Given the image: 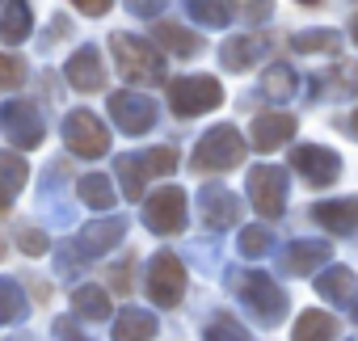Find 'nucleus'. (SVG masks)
I'll list each match as a JSON object with an SVG mask.
<instances>
[{
	"label": "nucleus",
	"instance_id": "nucleus-1",
	"mask_svg": "<svg viewBox=\"0 0 358 341\" xmlns=\"http://www.w3.org/2000/svg\"><path fill=\"white\" fill-rule=\"evenodd\" d=\"M232 291L241 295V303L257 316V324H278L287 316V295L278 291V282L262 270H232Z\"/></svg>",
	"mask_w": 358,
	"mask_h": 341
},
{
	"label": "nucleus",
	"instance_id": "nucleus-2",
	"mask_svg": "<svg viewBox=\"0 0 358 341\" xmlns=\"http://www.w3.org/2000/svg\"><path fill=\"white\" fill-rule=\"evenodd\" d=\"M110 51H114V59L131 85H160L164 80V59H160L156 43L118 30V34H110Z\"/></svg>",
	"mask_w": 358,
	"mask_h": 341
},
{
	"label": "nucleus",
	"instance_id": "nucleus-3",
	"mask_svg": "<svg viewBox=\"0 0 358 341\" xmlns=\"http://www.w3.org/2000/svg\"><path fill=\"white\" fill-rule=\"evenodd\" d=\"M241 160H245V139L236 135V126H211L190 156V164L199 173H228Z\"/></svg>",
	"mask_w": 358,
	"mask_h": 341
},
{
	"label": "nucleus",
	"instance_id": "nucleus-4",
	"mask_svg": "<svg viewBox=\"0 0 358 341\" xmlns=\"http://www.w3.org/2000/svg\"><path fill=\"white\" fill-rule=\"evenodd\" d=\"M224 101V89L215 76H182L169 85V106L177 118H199V114H211L215 106Z\"/></svg>",
	"mask_w": 358,
	"mask_h": 341
},
{
	"label": "nucleus",
	"instance_id": "nucleus-5",
	"mask_svg": "<svg viewBox=\"0 0 358 341\" xmlns=\"http://www.w3.org/2000/svg\"><path fill=\"white\" fill-rule=\"evenodd\" d=\"M148 295L160 307H177V303H182V295H186V270H182V261H177L173 253H156L148 261Z\"/></svg>",
	"mask_w": 358,
	"mask_h": 341
},
{
	"label": "nucleus",
	"instance_id": "nucleus-6",
	"mask_svg": "<svg viewBox=\"0 0 358 341\" xmlns=\"http://www.w3.org/2000/svg\"><path fill=\"white\" fill-rule=\"evenodd\" d=\"M64 143H68L76 156H85V160L110 152V135H106L101 118L89 114V110H72V114L64 118Z\"/></svg>",
	"mask_w": 358,
	"mask_h": 341
},
{
	"label": "nucleus",
	"instance_id": "nucleus-7",
	"mask_svg": "<svg viewBox=\"0 0 358 341\" xmlns=\"http://www.w3.org/2000/svg\"><path fill=\"white\" fill-rule=\"evenodd\" d=\"M143 224L160 236H177L186 228V194L177 190V186H164L156 190L148 203H143Z\"/></svg>",
	"mask_w": 358,
	"mask_h": 341
},
{
	"label": "nucleus",
	"instance_id": "nucleus-8",
	"mask_svg": "<svg viewBox=\"0 0 358 341\" xmlns=\"http://www.w3.org/2000/svg\"><path fill=\"white\" fill-rule=\"evenodd\" d=\"M249 198H253V207L266 219H278L282 215V203H287V168L257 164L253 173H249Z\"/></svg>",
	"mask_w": 358,
	"mask_h": 341
},
{
	"label": "nucleus",
	"instance_id": "nucleus-9",
	"mask_svg": "<svg viewBox=\"0 0 358 341\" xmlns=\"http://www.w3.org/2000/svg\"><path fill=\"white\" fill-rule=\"evenodd\" d=\"M0 122H5V131H9V139L22 147V152H30V147H38L43 143V118H38V106L34 101H9L5 106V114H0Z\"/></svg>",
	"mask_w": 358,
	"mask_h": 341
},
{
	"label": "nucleus",
	"instance_id": "nucleus-10",
	"mask_svg": "<svg viewBox=\"0 0 358 341\" xmlns=\"http://www.w3.org/2000/svg\"><path fill=\"white\" fill-rule=\"evenodd\" d=\"M199 211H203V224L211 232H224V228H236L241 224V198L224 186H203L199 190Z\"/></svg>",
	"mask_w": 358,
	"mask_h": 341
},
{
	"label": "nucleus",
	"instance_id": "nucleus-11",
	"mask_svg": "<svg viewBox=\"0 0 358 341\" xmlns=\"http://www.w3.org/2000/svg\"><path fill=\"white\" fill-rule=\"evenodd\" d=\"M291 168H299L303 182H312V186H329V182H337V173H341V156L329 152V147L303 143V147L291 152Z\"/></svg>",
	"mask_w": 358,
	"mask_h": 341
},
{
	"label": "nucleus",
	"instance_id": "nucleus-12",
	"mask_svg": "<svg viewBox=\"0 0 358 341\" xmlns=\"http://www.w3.org/2000/svg\"><path fill=\"white\" fill-rule=\"evenodd\" d=\"M110 118L127 131V135H143L156 122V101L143 93H114L110 97Z\"/></svg>",
	"mask_w": 358,
	"mask_h": 341
},
{
	"label": "nucleus",
	"instance_id": "nucleus-13",
	"mask_svg": "<svg viewBox=\"0 0 358 341\" xmlns=\"http://www.w3.org/2000/svg\"><path fill=\"white\" fill-rule=\"evenodd\" d=\"M64 76H68V85L80 89V93H97V89H106V64H101V51H97V47H80V51H72V59L64 64Z\"/></svg>",
	"mask_w": 358,
	"mask_h": 341
},
{
	"label": "nucleus",
	"instance_id": "nucleus-14",
	"mask_svg": "<svg viewBox=\"0 0 358 341\" xmlns=\"http://www.w3.org/2000/svg\"><path fill=\"white\" fill-rule=\"evenodd\" d=\"M122 236H127V219H122V215L97 219V224H89V228L76 236V253H80V257H101V253H110L114 245H122Z\"/></svg>",
	"mask_w": 358,
	"mask_h": 341
},
{
	"label": "nucleus",
	"instance_id": "nucleus-15",
	"mask_svg": "<svg viewBox=\"0 0 358 341\" xmlns=\"http://www.w3.org/2000/svg\"><path fill=\"white\" fill-rule=\"evenodd\" d=\"M324 261H329V245L324 240H291L282 249V257H278V270L291 274V278H299V274L320 270Z\"/></svg>",
	"mask_w": 358,
	"mask_h": 341
},
{
	"label": "nucleus",
	"instance_id": "nucleus-16",
	"mask_svg": "<svg viewBox=\"0 0 358 341\" xmlns=\"http://www.w3.org/2000/svg\"><path fill=\"white\" fill-rule=\"evenodd\" d=\"M354 291H358V278L350 266H329L320 278H316V295L324 303H337V307H354Z\"/></svg>",
	"mask_w": 358,
	"mask_h": 341
},
{
	"label": "nucleus",
	"instance_id": "nucleus-17",
	"mask_svg": "<svg viewBox=\"0 0 358 341\" xmlns=\"http://www.w3.org/2000/svg\"><path fill=\"white\" fill-rule=\"evenodd\" d=\"M291 135H295V118H291V114H257L249 139H253L257 152H274V147H282Z\"/></svg>",
	"mask_w": 358,
	"mask_h": 341
},
{
	"label": "nucleus",
	"instance_id": "nucleus-18",
	"mask_svg": "<svg viewBox=\"0 0 358 341\" xmlns=\"http://www.w3.org/2000/svg\"><path fill=\"white\" fill-rule=\"evenodd\" d=\"M312 219H316V224H320L324 232H333V236H350V232L358 228V203H354V198H333V203H316Z\"/></svg>",
	"mask_w": 358,
	"mask_h": 341
},
{
	"label": "nucleus",
	"instance_id": "nucleus-19",
	"mask_svg": "<svg viewBox=\"0 0 358 341\" xmlns=\"http://www.w3.org/2000/svg\"><path fill=\"white\" fill-rule=\"evenodd\" d=\"M262 55H266V38H262V34H232V38L224 43V51H220V59H224L228 72H245V68H253Z\"/></svg>",
	"mask_w": 358,
	"mask_h": 341
},
{
	"label": "nucleus",
	"instance_id": "nucleus-20",
	"mask_svg": "<svg viewBox=\"0 0 358 341\" xmlns=\"http://www.w3.org/2000/svg\"><path fill=\"white\" fill-rule=\"evenodd\" d=\"M26 177H30V164H26L17 152H0V211H5V207L22 194Z\"/></svg>",
	"mask_w": 358,
	"mask_h": 341
},
{
	"label": "nucleus",
	"instance_id": "nucleus-21",
	"mask_svg": "<svg viewBox=\"0 0 358 341\" xmlns=\"http://www.w3.org/2000/svg\"><path fill=\"white\" fill-rule=\"evenodd\" d=\"M156 337V316L143 307H122L114 320V341H152Z\"/></svg>",
	"mask_w": 358,
	"mask_h": 341
},
{
	"label": "nucleus",
	"instance_id": "nucleus-22",
	"mask_svg": "<svg viewBox=\"0 0 358 341\" xmlns=\"http://www.w3.org/2000/svg\"><path fill=\"white\" fill-rule=\"evenodd\" d=\"M30 30H34V13H30V5H26V0H9L5 13H0V38H5L9 47H17V43L30 38Z\"/></svg>",
	"mask_w": 358,
	"mask_h": 341
},
{
	"label": "nucleus",
	"instance_id": "nucleus-23",
	"mask_svg": "<svg viewBox=\"0 0 358 341\" xmlns=\"http://www.w3.org/2000/svg\"><path fill=\"white\" fill-rule=\"evenodd\" d=\"M295 341H337V320L324 316V312H303L295 320Z\"/></svg>",
	"mask_w": 358,
	"mask_h": 341
},
{
	"label": "nucleus",
	"instance_id": "nucleus-24",
	"mask_svg": "<svg viewBox=\"0 0 358 341\" xmlns=\"http://www.w3.org/2000/svg\"><path fill=\"white\" fill-rule=\"evenodd\" d=\"M30 316V303H26V291L22 282L13 278H0V324H17Z\"/></svg>",
	"mask_w": 358,
	"mask_h": 341
},
{
	"label": "nucleus",
	"instance_id": "nucleus-25",
	"mask_svg": "<svg viewBox=\"0 0 358 341\" xmlns=\"http://www.w3.org/2000/svg\"><path fill=\"white\" fill-rule=\"evenodd\" d=\"M152 34H156V43H160L164 51H173V55H199V51H203V43H199V38H194L190 30L173 26V22H160V26H156Z\"/></svg>",
	"mask_w": 358,
	"mask_h": 341
},
{
	"label": "nucleus",
	"instance_id": "nucleus-26",
	"mask_svg": "<svg viewBox=\"0 0 358 341\" xmlns=\"http://www.w3.org/2000/svg\"><path fill=\"white\" fill-rule=\"evenodd\" d=\"M291 93H295V72H291V64H274V68L262 72V97H266V101H291Z\"/></svg>",
	"mask_w": 358,
	"mask_h": 341
},
{
	"label": "nucleus",
	"instance_id": "nucleus-27",
	"mask_svg": "<svg viewBox=\"0 0 358 341\" xmlns=\"http://www.w3.org/2000/svg\"><path fill=\"white\" fill-rule=\"evenodd\" d=\"M291 51H299V55H316V51L337 55L341 51V34H333V30H303V34H291Z\"/></svg>",
	"mask_w": 358,
	"mask_h": 341
},
{
	"label": "nucleus",
	"instance_id": "nucleus-28",
	"mask_svg": "<svg viewBox=\"0 0 358 341\" xmlns=\"http://www.w3.org/2000/svg\"><path fill=\"white\" fill-rule=\"evenodd\" d=\"M72 303H76V316L85 320H110V295L101 286H76Z\"/></svg>",
	"mask_w": 358,
	"mask_h": 341
},
{
	"label": "nucleus",
	"instance_id": "nucleus-29",
	"mask_svg": "<svg viewBox=\"0 0 358 341\" xmlns=\"http://www.w3.org/2000/svg\"><path fill=\"white\" fill-rule=\"evenodd\" d=\"M76 190H80V198H85L93 211H110V207H114V186H110V177H101V173H85V177L76 182Z\"/></svg>",
	"mask_w": 358,
	"mask_h": 341
},
{
	"label": "nucleus",
	"instance_id": "nucleus-30",
	"mask_svg": "<svg viewBox=\"0 0 358 341\" xmlns=\"http://www.w3.org/2000/svg\"><path fill=\"white\" fill-rule=\"evenodd\" d=\"M186 13L199 22V26H211V30H224L228 26V0H182Z\"/></svg>",
	"mask_w": 358,
	"mask_h": 341
},
{
	"label": "nucleus",
	"instance_id": "nucleus-31",
	"mask_svg": "<svg viewBox=\"0 0 358 341\" xmlns=\"http://www.w3.org/2000/svg\"><path fill=\"white\" fill-rule=\"evenodd\" d=\"M118 182H122V194L131 198V203H139L143 198V182H148V173H143V164H139V156H118Z\"/></svg>",
	"mask_w": 358,
	"mask_h": 341
},
{
	"label": "nucleus",
	"instance_id": "nucleus-32",
	"mask_svg": "<svg viewBox=\"0 0 358 341\" xmlns=\"http://www.w3.org/2000/svg\"><path fill=\"white\" fill-rule=\"evenodd\" d=\"M236 245H241V257L262 261V257H270V253H274V232H270V228H245Z\"/></svg>",
	"mask_w": 358,
	"mask_h": 341
},
{
	"label": "nucleus",
	"instance_id": "nucleus-33",
	"mask_svg": "<svg viewBox=\"0 0 358 341\" xmlns=\"http://www.w3.org/2000/svg\"><path fill=\"white\" fill-rule=\"evenodd\" d=\"M139 164H143V173H148V177H164V173H173V168H177V152L164 143V147L143 152V156H139Z\"/></svg>",
	"mask_w": 358,
	"mask_h": 341
},
{
	"label": "nucleus",
	"instance_id": "nucleus-34",
	"mask_svg": "<svg viewBox=\"0 0 358 341\" xmlns=\"http://www.w3.org/2000/svg\"><path fill=\"white\" fill-rule=\"evenodd\" d=\"M203 337H207V341H253V337H249V333H245V328L232 320V316H220V320H211Z\"/></svg>",
	"mask_w": 358,
	"mask_h": 341
},
{
	"label": "nucleus",
	"instance_id": "nucleus-35",
	"mask_svg": "<svg viewBox=\"0 0 358 341\" xmlns=\"http://www.w3.org/2000/svg\"><path fill=\"white\" fill-rule=\"evenodd\" d=\"M228 13H241L245 22H266L274 13V0H232Z\"/></svg>",
	"mask_w": 358,
	"mask_h": 341
},
{
	"label": "nucleus",
	"instance_id": "nucleus-36",
	"mask_svg": "<svg viewBox=\"0 0 358 341\" xmlns=\"http://www.w3.org/2000/svg\"><path fill=\"white\" fill-rule=\"evenodd\" d=\"M26 80V64L13 59V55H0V93H9Z\"/></svg>",
	"mask_w": 358,
	"mask_h": 341
},
{
	"label": "nucleus",
	"instance_id": "nucleus-37",
	"mask_svg": "<svg viewBox=\"0 0 358 341\" xmlns=\"http://www.w3.org/2000/svg\"><path fill=\"white\" fill-rule=\"evenodd\" d=\"M17 245H22V253H30V257H43V253L51 249L47 232H38V228H26V232L17 236Z\"/></svg>",
	"mask_w": 358,
	"mask_h": 341
},
{
	"label": "nucleus",
	"instance_id": "nucleus-38",
	"mask_svg": "<svg viewBox=\"0 0 358 341\" xmlns=\"http://www.w3.org/2000/svg\"><path fill=\"white\" fill-rule=\"evenodd\" d=\"M122 5H127L135 17H160V13H164V0H122Z\"/></svg>",
	"mask_w": 358,
	"mask_h": 341
},
{
	"label": "nucleus",
	"instance_id": "nucleus-39",
	"mask_svg": "<svg viewBox=\"0 0 358 341\" xmlns=\"http://www.w3.org/2000/svg\"><path fill=\"white\" fill-rule=\"evenodd\" d=\"M72 5H76L80 13H89V17H106V13H110V0H72Z\"/></svg>",
	"mask_w": 358,
	"mask_h": 341
},
{
	"label": "nucleus",
	"instance_id": "nucleus-40",
	"mask_svg": "<svg viewBox=\"0 0 358 341\" xmlns=\"http://www.w3.org/2000/svg\"><path fill=\"white\" fill-rule=\"evenodd\" d=\"M55 333H59V341H89V337H80V333H76V320H68V316H64V320H55Z\"/></svg>",
	"mask_w": 358,
	"mask_h": 341
},
{
	"label": "nucleus",
	"instance_id": "nucleus-41",
	"mask_svg": "<svg viewBox=\"0 0 358 341\" xmlns=\"http://www.w3.org/2000/svg\"><path fill=\"white\" fill-rule=\"evenodd\" d=\"M110 278H114V286H118L122 295L131 291V274H127V266H114V274H110Z\"/></svg>",
	"mask_w": 358,
	"mask_h": 341
},
{
	"label": "nucleus",
	"instance_id": "nucleus-42",
	"mask_svg": "<svg viewBox=\"0 0 358 341\" xmlns=\"http://www.w3.org/2000/svg\"><path fill=\"white\" fill-rule=\"evenodd\" d=\"M299 5H320V0H299Z\"/></svg>",
	"mask_w": 358,
	"mask_h": 341
},
{
	"label": "nucleus",
	"instance_id": "nucleus-43",
	"mask_svg": "<svg viewBox=\"0 0 358 341\" xmlns=\"http://www.w3.org/2000/svg\"><path fill=\"white\" fill-rule=\"evenodd\" d=\"M0 253H5V245H0Z\"/></svg>",
	"mask_w": 358,
	"mask_h": 341
}]
</instances>
